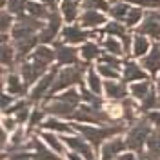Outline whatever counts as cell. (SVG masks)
I'll return each instance as SVG.
<instances>
[{
  "label": "cell",
  "instance_id": "18",
  "mask_svg": "<svg viewBox=\"0 0 160 160\" xmlns=\"http://www.w3.org/2000/svg\"><path fill=\"white\" fill-rule=\"evenodd\" d=\"M146 146H148V151L142 155V158H160V131L149 133Z\"/></svg>",
  "mask_w": 160,
  "mask_h": 160
},
{
  "label": "cell",
  "instance_id": "14",
  "mask_svg": "<svg viewBox=\"0 0 160 160\" xmlns=\"http://www.w3.org/2000/svg\"><path fill=\"white\" fill-rule=\"evenodd\" d=\"M104 89H106V95L113 100H124L128 95V86L124 82H115L111 78H108V82L104 84Z\"/></svg>",
  "mask_w": 160,
  "mask_h": 160
},
{
  "label": "cell",
  "instance_id": "52",
  "mask_svg": "<svg viewBox=\"0 0 160 160\" xmlns=\"http://www.w3.org/2000/svg\"><path fill=\"white\" fill-rule=\"evenodd\" d=\"M44 2H48V4H49L51 9H55V2H57V0H44Z\"/></svg>",
  "mask_w": 160,
  "mask_h": 160
},
{
  "label": "cell",
  "instance_id": "11",
  "mask_svg": "<svg viewBox=\"0 0 160 160\" xmlns=\"http://www.w3.org/2000/svg\"><path fill=\"white\" fill-rule=\"evenodd\" d=\"M142 66L149 71L151 75H157L160 71V46L155 44L148 55L142 57Z\"/></svg>",
  "mask_w": 160,
  "mask_h": 160
},
{
  "label": "cell",
  "instance_id": "34",
  "mask_svg": "<svg viewBox=\"0 0 160 160\" xmlns=\"http://www.w3.org/2000/svg\"><path fill=\"white\" fill-rule=\"evenodd\" d=\"M129 4H124V2H118V4H115L113 8H111V15H113V18L115 20H122L128 17V13H129Z\"/></svg>",
  "mask_w": 160,
  "mask_h": 160
},
{
  "label": "cell",
  "instance_id": "54",
  "mask_svg": "<svg viewBox=\"0 0 160 160\" xmlns=\"http://www.w3.org/2000/svg\"><path fill=\"white\" fill-rule=\"evenodd\" d=\"M157 88H158V100H160V77H158V82H157Z\"/></svg>",
  "mask_w": 160,
  "mask_h": 160
},
{
  "label": "cell",
  "instance_id": "2",
  "mask_svg": "<svg viewBox=\"0 0 160 160\" xmlns=\"http://www.w3.org/2000/svg\"><path fill=\"white\" fill-rule=\"evenodd\" d=\"M84 68H88V64L84 66V64H75L73 68H66V69H62L57 75V78L53 82V86H51L49 93H48V98H53V95L57 93V91L64 89V88H71L73 84H80L82 86V75H84Z\"/></svg>",
  "mask_w": 160,
  "mask_h": 160
},
{
  "label": "cell",
  "instance_id": "21",
  "mask_svg": "<svg viewBox=\"0 0 160 160\" xmlns=\"http://www.w3.org/2000/svg\"><path fill=\"white\" fill-rule=\"evenodd\" d=\"M29 148H33V149L37 151V153H33V158H48V160H55V158H58L57 155H53V151L49 149H46L44 148V144L40 142L38 138H31V144H29Z\"/></svg>",
  "mask_w": 160,
  "mask_h": 160
},
{
  "label": "cell",
  "instance_id": "37",
  "mask_svg": "<svg viewBox=\"0 0 160 160\" xmlns=\"http://www.w3.org/2000/svg\"><path fill=\"white\" fill-rule=\"evenodd\" d=\"M84 9H100V11H111L108 0H84Z\"/></svg>",
  "mask_w": 160,
  "mask_h": 160
},
{
  "label": "cell",
  "instance_id": "3",
  "mask_svg": "<svg viewBox=\"0 0 160 160\" xmlns=\"http://www.w3.org/2000/svg\"><path fill=\"white\" fill-rule=\"evenodd\" d=\"M151 133V128H149V120L144 118V120H138L129 131H128V138H126V144L128 148L137 153H142V148L144 144L148 142V137Z\"/></svg>",
  "mask_w": 160,
  "mask_h": 160
},
{
  "label": "cell",
  "instance_id": "9",
  "mask_svg": "<svg viewBox=\"0 0 160 160\" xmlns=\"http://www.w3.org/2000/svg\"><path fill=\"white\" fill-rule=\"evenodd\" d=\"M75 109H77V106H73L69 102H64V100H58V98H55L53 102L44 106V111L46 113L57 115V117H64V118H73Z\"/></svg>",
  "mask_w": 160,
  "mask_h": 160
},
{
  "label": "cell",
  "instance_id": "49",
  "mask_svg": "<svg viewBox=\"0 0 160 160\" xmlns=\"http://www.w3.org/2000/svg\"><path fill=\"white\" fill-rule=\"evenodd\" d=\"M148 120L155 126H160V111H148Z\"/></svg>",
  "mask_w": 160,
  "mask_h": 160
},
{
  "label": "cell",
  "instance_id": "53",
  "mask_svg": "<svg viewBox=\"0 0 160 160\" xmlns=\"http://www.w3.org/2000/svg\"><path fill=\"white\" fill-rule=\"evenodd\" d=\"M128 158H133V155H124V157H120V160H128Z\"/></svg>",
  "mask_w": 160,
  "mask_h": 160
},
{
  "label": "cell",
  "instance_id": "31",
  "mask_svg": "<svg viewBox=\"0 0 160 160\" xmlns=\"http://www.w3.org/2000/svg\"><path fill=\"white\" fill-rule=\"evenodd\" d=\"M2 64L4 68H9L15 64V51L8 42H2Z\"/></svg>",
  "mask_w": 160,
  "mask_h": 160
},
{
  "label": "cell",
  "instance_id": "45",
  "mask_svg": "<svg viewBox=\"0 0 160 160\" xmlns=\"http://www.w3.org/2000/svg\"><path fill=\"white\" fill-rule=\"evenodd\" d=\"M29 117H31L29 106H26V108H22L20 111H17V113H15V118H17V122H18V124H24V122L29 118Z\"/></svg>",
  "mask_w": 160,
  "mask_h": 160
},
{
  "label": "cell",
  "instance_id": "30",
  "mask_svg": "<svg viewBox=\"0 0 160 160\" xmlns=\"http://www.w3.org/2000/svg\"><path fill=\"white\" fill-rule=\"evenodd\" d=\"M158 104V97H157V93H155V89L151 88L149 93L142 98V104H140V111L142 113H148V111H151L155 106Z\"/></svg>",
  "mask_w": 160,
  "mask_h": 160
},
{
  "label": "cell",
  "instance_id": "20",
  "mask_svg": "<svg viewBox=\"0 0 160 160\" xmlns=\"http://www.w3.org/2000/svg\"><path fill=\"white\" fill-rule=\"evenodd\" d=\"M4 84H6L8 91H9L13 97H15V95H24V93H26V82H22L15 73H11L9 77L4 75Z\"/></svg>",
  "mask_w": 160,
  "mask_h": 160
},
{
  "label": "cell",
  "instance_id": "5",
  "mask_svg": "<svg viewBox=\"0 0 160 160\" xmlns=\"http://www.w3.org/2000/svg\"><path fill=\"white\" fill-rule=\"evenodd\" d=\"M48 69V64L42 62V60H37L31 57L29 62H22L20 64V75H22V80L26 82V86H31L35 80H38Z\"/></svg>",
  "mask_w": 160,
  "mask_h": 160
},
{
  "label": "cell",
  "instance_id": "23",
  "mask_svg": "<svg viewBox=\"0 0 160 160\" xmlns=\"http://www.w3.org/2000/svg\"><path fill=\"white\" fill-rule=\"evenodd\" d=\"M60 11H62L64 18L68 20V22H73V20L77 18V15H78V4L75 0H64L62 6H60Z\"/></svg>",
  "mask_w": 160,
  "mask_h": 160
},
{
  "label": "cell",
  "instance_id": "4",
  "mask_svg": "<svg viewBox=\"0 0 160 160\" xmlns=\"http://www.w3.org/2000/svg\"><path fill=\"white\" fill-rule=\"evenodd\" d=\"M73 120H77V122H88V124H100V122H111V117L106 111H102L100 108L86 104V106H80V108L75 109Z\"/></svg>",
  "mask_w": 160,
  "mask_h": 160
},
{
  "label": "cell",
  "instance_id": "48",
  "mask_svg": "<svg viewBox=\"0 0 160 160\" xmlns=\"http://www.w3.org/2000/svg\"><path fill=\"white\" fill-rule=\"evenodd\" d=\"M26 106H29V102H28V100H20L17 104H11V108L6 111V113H17V111H20L22 108H26Z\"/></svg>",
  "mask_w": 160,
  "mask_h": 160
},
{
  "label": "cell",
  "instance_id": "33",
  "mask_svg": "<svg viewBox=\"0 0 160 160\" xmlns=\"http://www.w3.org/2000/svg\"><path fill=\"white\" fill-rule=\"evenodd\" d=\"M82 93H78L77 89H68L66 93H62V95H58V97H53V98H58V100H64V102H69V104H73V106H78V102L82 100V97H80Z\"/></svg>",
  "mask_w": 160,
  "mask_h": 160
},
{
  "label": "cell",
  "instance_id": "19",
  "mask_svg": "<svg viewBox=\"0 0 160 160\" xmlns=\"http://www.w3.org/2000/svg\"><path fill=\"white\" fill-rule=\"evenodd\" d=\"M148 78V75H146V71L140 68L138 64H135V62H126V68H124V80L126 82H135V80H146Z\"/></svg>",
  "mask_w": 160,
  "mask_h": 160
},
{
  "label": "cell",
  "instance_id": "6",
  "mask_svg": "<svg viewBox=\"0 0 160 160\" xmlns=\"http://www.w3.org/2000/svg\"><path fill=\"white\" fill-rule=\"evenodd\" d=\"M55 44V53H57V62L60 66H75L78 62V51L73 49L71 46L64 42H53Z\"/></svg>",
  "mask_w": 160,
  "mask_h": 160
},
{
  "label": "cell",
  "instance_id": "39",
  "mask_svg": "<svg viewBox=\"0 0 160 160\" xmlns=\"http://www.w3.org/2000/svg\"><path fill=\"white\" fill-rule=\"evenodd\" d=\"M88 82H89L91 91H93V93H97V95H100V91H102V84H100L98 75H97L93 69L88 71Z\"/></svg>",
  "mask_w": 160,
  "mask_h": 160
},
{
  "label": "cell",
  "instance_id": "32",
  "mask_svg": "<svg viewBox=\"0 0 160 160\" xmlns=\"http://www.w3.org/2000/svg\"><path fill=\"white\" fill-rule=\"evenodd\" d=\"M26 4H28V0H8V9L11 15L22 17V15H26Z\"/></svg>",
  "mask_w": 160,
  "mask_h": 160
},
{
  "label": "cell",
  "instance_id": "27",
  "mask_svg": "<svg viewBox=\"0 0 160 160\" xmlns=\"http://www.w3.org/2000/svg\"><path fill=\"white\" fill-rule=\"evenodd\" d=\"M82 58L86 60V62H91V60L95 58H100V49L97 44H93V42H86L84 46H82Z\"/></svg>",
  "mask_w": 160,
  "mask_h": 160
},
{
  "label": "cell",
  "instance_id": "43",
  "mask_svg": "<svg viewBox=\"0 0 160 160\" xmlns=\"http://www.w3.org/2000/svg\"><path fill=\"white\" fill-rule=\"evenodd\" d=\"M124 120L126 122H135V108L129 100H124Z\"/></svg>",
  "mask_w": 160,
  "mask_h": 160
},
{
  "label": "cell",
  "instance_id": "47",
  "mask_svg": "<svg viewBox=\"0 0 160 160\" xmlns=\"http://www.w3.org/2000/svg\"><path fill=\"white\" fill-rule=\"evenodd\" d=\"M140 8H160V0H129Z\"/></svg>",
  "mask_w": 160,
  "mask_h": 160
},
{
  "label": "cell",
  "instance_id": "44",
  "mask_svg": "<svg viewBox=\"0 0 160 160\" xmlns=\"http://www.w3.org/2000/svg\"><path fill=\"white\" fill-rule=\"evenodd\" d=\"M100 62H102V64H109V66L117 68V69H118L120 64H122V62L117 58V55H113V53H106V55H102V57H100Z\"/></svg>",
  "mask_w": 160,
  "mask_h": 160
},
{
  "label": "cell",
  "instance_id": "35",
  "mask_svg": "<svg viewBox=\"0 0 160 160\" xmlns=\"http://www.w3.org/2000/svg\"><path fill=\"white\" fill-rule=\"evenodd\" d=\"M104 48L109 51V53L117 55V57L122 55V53L126 51V49H124V44H120L118 40H115V38H106V40H104Z\"/></svg>",
  "mask_w": 160,
  "mask_h": 160
},
{
  "label": "cell",
  "instance_id": "26",
  "mask_svg": "<svg viewBox=\"0 0 160 160\" xmlns=\"http://www.w3.org/2000/svg\"><path fill=\"white\" fill-rule=\"evenodd\" d=\"M31 57H33V58H37V60H42V62H46V64L49 66L51 62L55 60L57 53H53V51L48 48V46H38V48L35 49V53H33Z\"/></svg>",
  "mask_w": 160,
  "mask_h": 160
},
{
  "label": "cell",
  "instance_id": "13",
  "mask_svg": "<svg viewBox=\"0 0 160 160\" xmlns=\"http://www.w3.org/2000/svg\"><path fill=\"white\" fill-rule=\"evenodd\" d=\"M40 40L38 37H35V35H31V37H26V38H20V40H15V49H17V60L20 62H24L26 57H28V53L31 49H35V46L38 44Z\"/></svg>",
  "mask_w": 160,
  "mask_h": 160
},
{
  "label": "cell",
  "instance_id": "10",
  "mask_svg": "<svg viewBox=\"0 0 160 160\" xmlns=\"http://www.w3.org/2000/svg\"><path fill=\"white\" fill-rule=\"evenodd\" d=\"M137 33L144 35V37H151V38H160V18L155 13H149L148 18L144 20V24L138 26Z\"/></svg>",
  "mask_w": 160,
  "mask_h": 160
},
{
  "label": "cell",
  "instance_id": "16",
  "mask_svg": "<svg viewBox=\"0 0 160 160\" xmlns=\"http://www.w3.org/2000/svg\"><path fill=\"white\" fill-rule=\"evenodd\" d=\"M80 24L84 28H97L100 24H106V17L97 9H86L80 17Z\"/></svg>",
  "mask_w": 160,
  "mask_h": 160
},
{
  "label": "cell",
  "instance_id": "8",
  "mask_svg": "<svg viewBox=\"0 0 160 160\" xmlns=\"http://www.w3.org/2000/svg\"><path fill=\"white\" fill-rule=\"evenodd\" d=\"M55 78H57V68H53L49 73H46V75L40 78V82L37 84V88L31 91L29 102H38V100L42 98L46 93H48V89H51V86H53Z\"/></svg>",
  "mask_w": 160,
  "mask_h": 160
},
{
  "label": "cell",
  "instance_id": "50",
  "mask_svg": "<svg viewBox=\"0 0 160 160\" xmlns=\"http://www.w3.org/2000/svg\"><path fill=\"white\" fill-rule=\"evenodd\" d=\"M18 122H17V118H4V122H2V126H4V129H8V131H13L15 129V126H17Z\"/></svg>",
  "mask_w": 160,
  "mask_h": 160
},
{
  "label": "cell",
  "instance_id": "17",
  "mask_svg": "<svg viewBox=\"0 0 160 160\" xmlns=\"http://www.w3.org/2000/svg\"><path fill=\"white\" fill-rule=\"evenodd\" d=\"M88 37H89V33L82 31L77 26H69V28H66L62 31V38H64L66 44H78V42H84Z\"/></svg>",
  "mask_w": 160,
  "mask_h": 160
},
{
  "label": "cell",
  "instance_id": "22",
  "mask_svg": "<svg viewBox=\"0 0 160 160\" xmlns=\"http://www.w3.org/2000/svg\"><path fill=\"white\" fill-rule=\"evenodd\" d=\"M149 51V42L148 38H144V35H135L133 37V57H144V53Z\"/></svg>",
  "mask_w": 160,
  "mask_h": 160
},
{
  "label": "cell",
  "instance_id": "41",
  "mask_svg": "<svg viewBox=\"0 0 160 160\" xmlns=\"http://www.w3.org/2000/svg\"><path fill=\"white\" fill-rule=\"evenodd\" d=\"M142 9H137V8H131L129 9V13H128V17H126V24L128 26H135V24H138V20L142 18Z\"/></svg>",
  "mask_w": 160,
  "mask_h": 160
},
{
  "label": "cell",
  "instance_id": "46",
  "mask_svg": "<svg viewBox=\"0 0 160 160\" xmlns=\"http://www.w3.org/2000/svg\"><path fill=\"white\" fill-rule=\"evenodd\" d=\"M11 24H13V17H11V13L9 11H2V31L6 33V31L11 28Z\"/></svg>",
  "mask_w": 160,
  "mask_h": 160
},
{
  "label": "cell",
  "instance_id": "24",
  "mask_svg": "<svg viewBox=\"0 0 160 160\" xmlns=\"http://www.w3.org/2000/svg\"><path fill=\"white\" fill-rule=\"evenodd\" d=\"M26 9H28V15L31 17H37V18H49V13L46 6H42V4H37V2H33V0H28V4H26Z\"/></svg>",
  "mask_w": 160,
  "mask_h": 160
},
{
  "label": "cell",
  "instance_id": "29",
  "mask_svg": "<svg viewBox=\"0 0 160 160\" xmlns=\"http://www.w3.org/2000/svg\"><path fill=\"white\" fill-rule=\"evenodd\" d=\"M44 129H53V131H60V133H69V131H73L75 128L73 126H68V124H64V122H58L57 118H49L46 120L44 124H40Z\"/></svg>",
  "mask_w": 160,
  "mask_h": 160
},
{
  "label": "cell",
  "instance_id": "12",
  "mask_svg": "<svg viewBox=\"0 0 160 160\" xmlns=\"http://www.w3.org/2000/svg\"><path fill=\"white\" fill-rule=\"evenodd\" d=\"M64 144L68 146V148H71L73 151H77V153H80L84 158H93L95 155H93V151H91V148L88 146V142L84 138H80V137H64Z\"/></svg>",
  "mask_w": 160,
  "mask_h": 160
},
{
  "label": "cell",
  "instance_id": "28",
  "mask_svg": "<svg viewBox=\"0 0 160 160\" xmlns=\"http://www.w3.org/2000/svg\"><path fill=\"white\" fill-rule=\"evenodd\" d=\"M42 138L46 140V144L49 146L53 151H57L58 155H64V140L62 138H57L55 135H51V133H42Z\"/></svg>",
  "mask_w": 160,
  "mask_h": 160
},
{
  "label": "cell",
  "instance_id": "7",
  "mask_svg": "<svg viewBox=\"0 0 160 160\" xmlns=\"http://www.w3.org/2000/svg\"><path fill=\"white\" fill-rule=\"evenodd\" d=\"M58 29H60V17H58V13H57V9H51V13H49V24H48L44 29H40L38 40L42 42V44L55 42Z\"/></svg>",
  "mask_w": 160,
  "mask_h": 160
},
{
  "label": "cell",
  "instance_id": "36",
  "mask_svg": "<svg viewBox=\"0 0 160 160\" xmlns=\"http://www.w3.org/2000/svg\"><path fill=\"white\" fill-rule=\"evenodd\" d=\"M97 69H98V73L102 75V77H106V78H111V80L120 78L117 68H113V66H109V64H102V62H100V66L97 68Z\"/></svg>",
  "mask_w": 160,
  "mask_h": 160
},
{
  "label": "cell",
  "instance_id": "15",
  "mask_svg": "<svg viewBox=\"0 0 160 160\" xmlns=\"http://www.w3.org/2000/svg\"><path fill=\"white\" fill-rule=\"evenodd\" d=\"M126 148H128V144H126L124 138H118V137L117 138H111L102 146V157L104 158H113L115 155H120Z\"/></svg>",
  "mask_w": 160,
  "mask_h": 160
},
{
  "label": "cell",
  "instance_id": "25",
  "mask_svg": "<svg viewBox=\"0 0 160 160\" xmlns=\"http://www.w3.org/2000/svg\"><path fill=\"white\" fill-rule=\"evenodd\" d=\"M151 89V84H149V80L146 78V80H142V82H137V84H131L129 86V91H131V95L135 97V98H138L142 100L148 93H149Z\"/></svg>",
  "mask_w": 160,
  "mask_h": 160
},
{
  "label": "cell",
  "instance_id": "38",
  "mask_svg": "<svg viewBox=\"0 0 160 160\" xmlns=\"http://www.w3.org/2000/svg\"><path fill=\"white\" fill-rule=\"evenodd\" d=\"M104 31H106L108 35H113V37H120V38L128 35V33H126V28H124L122 24H118V22H113V24H108V26H106V29H104Z\"/></svg>",
  "mask_w": 160,
  "mask_h": 160
},
{
  "label": "cell",
  "instance_id": "42",
  "mask_svg": "<svg viewBox=\"0 0 160 160\" xmlns=\"http://www.w3.org/2000/svg\"><path fill=\"white\" fill-rule=\"evenodd\" d=\"M44 113H46V111H42V109H35V111H31V117H29V131L33 129V128H37L38 124H42Z\"/></svg>",
  "mask_w": 160,
  "mask_h": 160
},
{
  "label": "cell",
  "instance_id": "51",
  "mask_svg": "<svg viewBox=\"0 0 160 160\" xmlns=\"http://www.w3.org/2000/svg\"><path fill=\"white\" fill-rule=\"evenodd\" d=\"M9 104H13V97H9V95L4 93V95H2V111H4V113L11 108Z\"/></svg>",
  "mask_w": 160,
  "mask_h": 160
},
{
  "label": "cell",
  "instance_id": "1",
  "mask_svg": "<svg viewBox=\"0 0 160 160\" xmlns=\"http://www.w3.org/2000/svg\"><path fill=\"white\" fill-rule=\"evenodd\" d=\"M73 128H75V131H78L95 149H100V144L104 140L111 138L117 133H122L126 129L124 126H100V128H95V126H82V124H73Z\"/></svg>",
  "mask_w": 160,
  "mask_h": 160
},
{
  "label": "cell",
  "instance_id": "40",
  "mask_svg": "<svg viewBox=\"0 0 160 160\" xmlns=\"http://www.w3.org/2000/svg\"><path fill=\"white\" fill-rule=\"evenodd\" d=\"M82 98L86 100L88 104L95 106V108H102V100H100V97H97V93L86 91V88H84V86H82Z\"/></svg>",
  "mask_w": 160,
  "mask_h": 160
}]
</instances>
